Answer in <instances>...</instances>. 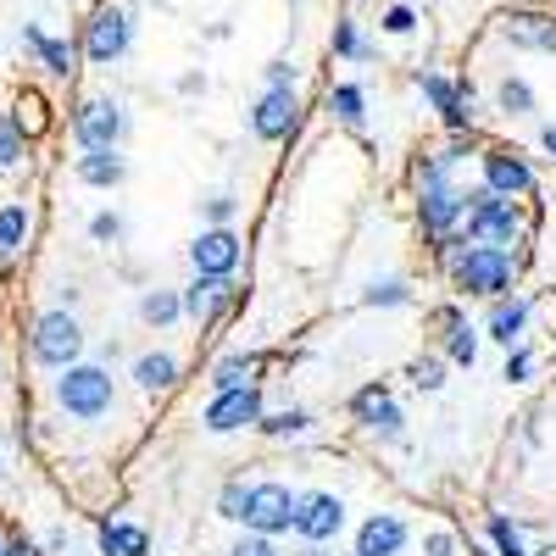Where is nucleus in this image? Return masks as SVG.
Here are the masks:
<instances>
[{
  "mask_svg": "<svg viewBox=\"0 0 556 556\" xmlns=\"http://www.w3.org/2000/svg\"><path fill=\"white\" fill-rule=\"evenodd\" d=\"M451 273H456V285L468 295H501L506 285H513V256H506L501 245H479L468 256H456Z\"/></svg>",
  "mask_w": 556,
  "mask_h": 556,
  "instance_id": "1",
  "label": "nucleus"
},
{
  "mask_svg": "<svg viewBox=\"0 0 556 556\" xmlns=\"http://www.w3.org/2000/svg\"><path fill=\"white\" fill-rule=\"evenodd\" d=\"M473 206H462L468 212V235L473 240H484V245H513L518 240V228H523V217H518V206L506 201V195H468Z\"/></svg>",
  "mask_w": 556,
  "mask_h": 556,
  "instance_id": "2",
  "label": "nucleus"
},
{
  "mask_svg": "<svg viewBox=\"0 0 556 556\" xmlns=\"http://www.w3.org/2000/svg\"><path fill=\"white\" fill-rule=\"evenodd\" d=\"M56 401L73 417H101L112 406V379L101 374V367H67V379L56 384Z\"/></svg>",
  "mask_w": 556,
  "mask_h": 556,
  "instance_id": "3",
  "label": "nucleus"
},
{
  "mask_svg": "<svg viewBox=\"0 0 556 556\" xmlns=\"http://www.w3.org/2000/svg\"><path fill=\"white\" fill-rule=\"evenodd\" d=\"M78 351H84V334H78V323H73L67 312H45V317L34 323V356H39L45 367H67Z\"/></svg>",
  "mask_w": 556,
  "mask_h": 556,
  "instance_id": "4",
  "label": "nucleus"
},
{
  "mask_svg": "<svg viewBox=\"0 0 556 556\" xmlns=\"http://www.w3.org/2000/svg\"><path fill=\"white\" fill-rule=\"evenodd\" d=\"M256 534H290L295 523V495L285 484H251V501H245V518Z\"/></svg>",
  "mask_w": 556,
  "mask_h": 556,
  "instance_id": "5",
  "label": "nucleus"
},
{
  "mask_svg": "<svg viewBox=\"0 0 556 556\" xmlns=\"http://www.w3.org/2000/svg\"><path fill=\"white\" fill-rule=\"evenodd\" d=\"M251 424H262V395H256V384L223 390V395L206 406V429H212V434H235V429H251Z\"/></svg>",
  "mask_w": 556,
  "mask_h": 556,
  "instance_id": "6",
  "label": "nucleus"
},
{
  "mask_svg": "<svg viewBox=\"0 0 556 556\" xmlns=\"http://www.w3.org/2000/svg\"><path fill=\"white\" fill-rule=\"evenodd\" d=\"M340 523H345V506H340V495H306V501H295V534L301 540H334L340 534Z\"/></svg>",
  "mask_w": 556,
  "mask_h": 556,
  "instance_id": "7",
  "label": "nucleus"
},
{
  "mask_svg": "<svg viewBox=\"0 0 556 556\" xmlns=\"http://www.w3.org/2000/svg\"><path fill=\"white\" fill-rule=\"evenodd\" d=\"M73 134H78L84 151H112L117 134H123V112H117L112 101H89V106L73 117Z\"/></svg>",
  "mask_w": 556,
  "mask_h": 556,
  "instance_id": "8",
  "label": "nucleus"
},
{
  "mask_svg": "<svg viewBox=\"0 0 556 556\" xmlns=\"http://www.w3.org/2000/svg\"><path fill=\"white\" fill-rule=\"evenodd\" d=\"M190 262H195V273H206V278H228V273H235V262H240V240L228 235V228H212V235H201V240L190 245Z\"/></svg>",
  "mask_w": 556,
  "mask_h": 556,
  "instance_id": "9",
  "label": "nucleus"
},
{
  "mask_svg": "<svg viewBox=\"0 0 556 556\" xmlns=\"http://www.w3.org/2000/svg\"><path fill=\"white\" fill-rule=\"evenodd\" d=\"M484 184H490V195L513 201V195H529V190H534V173H529L513 151H490V156H484Z\"/></svg>",
  "mask_w": 556,
  "mask_h": 556,
  "instance_id": "10",
  "label": "nucleus"
},
{
  "mask_svg": "<svg viewBox=\"0 0 556 556\" xmlns=\"http://www.w3.org/2000/svg\"><path fill=\"white\" fill-rule=\"evenodd\" d=\"M251 128H256V139H285L295 128V89H267Z\"/></svg>",
  "mask_w": 556,
  "mask_h": 556,
  "instance_id": "11",
  "label": "nucleus"
},
{
  "mask_svg": "<svg viewBox=\"0 0 556 556\" xmlns=\"http://www.w3.org/2000/svg\"><path fill=\"white\" fill-rule=\"evenodd\" d=\"M401 545H406V523H401V518H390V513L367 518V523H362V534H356V556H395Z\"/></svg>",
  "mask_w": 556,
  "mask_h": 556,
  "instance_id": "12",
  "label": "nucleus"
},
{
  "mask_svg": "<svg viewBox=\"0 0 556 556\" xmlns=\"http://www.w3.org/2000/svg\"><path fill=\"white\" fill-rule=\"evenodd\" d=\"M228 301H235V285H228V278H206V273H195V285L184 290L178 312H190V317H212V312H223Z\"/></svg>",
  "mask_w": 556,
  "mask_h": 556,
  "instance_id": "13",
  "label": "nucleus"
},
{
  "mask_svg": "<svg viewBox=\"0 0 556 556\" xmlns=\"http://www.w3.org/2000/svg\"><path fill=\"white\" fill-rule=\"evenodd\" d=\"M128 51V23L123 12H101L96 23H89V56L96 62H117Z\"/></svg>",
  "mask_w": 556,
  "mask_h": 556,
  "instance_id": "14",
  "label": "nucleus"
},
{
  "mask_svg": "<svg viewBox=\"0 0 556 556\" xmlns=\"http://www.w3.org/2000/svg\"><path fill=\"white\" fill-rule=\"evenodd\" d=\"M356 417H362V424L374 429V434H401V406H395L379 384L356 395Z\"/></svg>",
  "mask_w": 556,
  "mask_h": 556,
  "instance_id": "15",
  "label": "nucleus"
},
{
  "mask_svg": "<svg viewBox=\"0 0 556 556\" xmlns=\"http://www.w3.org/2000/svg\"><path fill=\"white\" fill-rule=\"evenodd\" d=\"M462 206H468V201L451 195L445 184H429V190H424V206H417V212H424V228H429V235H445V228L462 217Z\"/></svg>",
  "mask_w": 556,
  "mask_h": 556,
  "instance_id": "16",
  "label": "nucleus"
},
{
  "mask_svg": "<svg viewBox=\"0 0 556 556\" xmlns=\"http://www.w3.org/2000/svg\"><path fill=\"white\" fill-rule=\"evenodd\" d=\"M506 39H513L518 51H545V56H556V23H540V17H513V23H506Z\"/></svg>",
  "mask_w": 556,
  "mask_h": 556,
  "instance_id": "17",
  "label": "nucleus"
},
{
  "mask_svg": "<svg viewBox=\"0 0 556 556\" xmlns=\"http://www.w3.org/2000/svg\"><path fill=\"white\" fill-rule=\"evenodd\" d=\"M251 374H256V356H245V351H228V356L212 367V384H217V395H223V390H240V384H251Z\"/></svg>",
  "mask_w": 556,
  "mask_h": 556,
  "instance_id": "18",
  "label": "nucleus"
},
{
  "mask_svg": "<svg viewBox=\"0 0 556 556\" xmlns=\"http://www.w3.org/2000/svg\"><path fill=\"white\" fill-rule=\"evenodd\" d=\"M134 379H139V390H167V384L178 379V362H173L167 351H151V356H139Z\"/></svg>",
  "mask_w": 556,
  "mask_h": 556,
  "instance_id": "19",
  "label": "nucleus"
},
{
  "mask_svg": "<svg viewBox=\"0 0 556 556\" xmlns=\"http://www.w3.org/2000/svg\"><path fill=\"white\" fill-rule=\"evenodd\" d=\"M424 89H429V101L445 112V123H451V128H462V123H468V112H473V106L462 101V89H451L445 78H424Z\"/></svg>",
  "mask_w": 556,
  "mask_h": 556,
  "instance_id": "20",
  "label": "nucleus"
},
{
  "mask_svg": "<svg viewBox=\"0 0 556 556\" xmlns=\"http://www.w3.org/2000/svg\"><path fill=\"white\" fill-rule=\"evenodd\" d=\"M78 178H84V184H101V190H112V184H123V162H117L112 151H89V156L78 162Z\"/></svg>",
  "mask_w": 556,
  "mask_h": 556,
  "instance_id": "21",
  "label": "nucleus"
},
{
  "mask_svg": "<svg viewBox=\"0 0 556 556\" xmlns=\"http://www.w3.org/2000/svg\"><path fill=\"white\" fill-rule=\"evenodd\" d=\"M28 45L45 56V67H51L56 78L73 73V45H62V39H51V34H39V28H28Z\"/></svg>",
  "mask_w": 556,
  "mask_h": 556,
  "instance_id": "22",
  "label": "nucleus"
},
{
  "mask_svg": "<svg viewBox=\"0 0 556 556\" xmlns=\"http://www.w3.org/2000/svg\"><path fill=\"white\" fill-rule=\"evenodd\" d=\"M523 323H529V306H523V301H513V306L501 301V306L490 312V334H495L501 345H513V340L523 334Z\"/></svg>",
  "mask_w": 556,
  "mask_h": 556,
  "instance_id": "23",
  "label": "nucleus"
},
{
  "mask_svg": "<svg viewBox=\"0 0 556 556\" xmlns=\"http://www.w3.org/2000/svg\"><path fill=\"white\" fill-rule=\"evenodd\" d=\"M101 551L106 556H146V534L128 529V523H106L101 529Z\"/></svg>",
  "mask_w": 556,
  "mask_h": 556,
  "instance_id": "24",
  "label": "nucleus"
},
{
  "mask_svg": "<svg viewBox=\"0 0 556 556\" xmlns=\"http://www.w3.org/2000/svg\"><path fill=\"white\" fill-rule=\"evenodd\" d=\"M28 235V212L23 206H0V256H17Z\"/></svg>",
  "mask_w": 556,
  "mask_h": 556,
  "instance_id": "25",
  "label": "nucleus"
},
{
  "mask_svg": "<svg viewBox=\"0 0 556 556\" xmlns=\"http://www.w3.org/2000/svg\"><path fill=\"white\" fill-rule=\"evenodd\" d=\"M17 162H23V128L0 117V167H17Z\"/></svg>",
  "mask_w": 556,
  "mask_h": 556,
  "instance_id": "26",
  "label": "nucleus"
},
{
  "mask_svg": "<svg viewBox=\"0 0 556 556\" xmlns=\"http://www.w3.org/2000/svg\"><path fill=\"white\" fill-rule=\"evenodd\" d=\"M329 101H334V112H340V123H351V128L362 123V89H356V84H340V89H334V96H329Z\"/></svg>",
  "mask_w": 556,
  "mask_h": 556,
  "instance_id": "27",
  "label": "nucleus"
},
{
  "mask_svg": "<svg viewBox=\"0 0 556 556\" xmlns=\"http://www.w3.org/2000/svg\"><path fill=\"white\" fill-rule=\"evenodd\" d=\"M501 106H506V112H534L529 84H523V78H506V84H501Z\"/></svg>",
  "mask_w": 556,
  "mask_h": 556,
  "instance_id": "28",
  "label": "nucleus"
},
{
  "mask_svg": "<svg viewBox=\"0 0 556 556\" xmlns=\"http://www.w3.org/2000/svg\"><path fill=\"white\" fill-rule=\"evenodd\" d=\"M146 323H173L178 317V295H167V290H156V295H146Z\"/></svg>",
  "mask_w": 556,
  "mask_h": 556,
  "instance_id": "29",
  "label": "nucleus"
},
{
  "mask_svg": "<svg viewBox=\"0 0 556 556\" xmlns=\"http://www.w3.org/2000/svg\"><path fill=\"white\" fill-rule=\"evenodd\" d=\"M490 540L501 545V556H529V551H523V540H518V529L506 523V518H495V523H490Z\"/></svg>",
  "mask_w": 556,
  "mask_h": 556,
  "instance_id": "30",
  "label": "nucleus"
},
{
  "mask_svg": "<svg viewBox=\"0 0 556 556\" xmlns=\"http://www.w3.org/2000/svg\"><path fill=\"white\" fill-rule=\"evenodd\" d=\"M451 356H456V362H468V367H473V356H479V340L462 329L456 317H451Z\"/></svg>",
  "mask_w": 556,
  "mask_h": 556,
  "instance_id": "31",
  "label": "nucleus"
},
{
  "mask_svg": "<svg viewBox=\"0 0 556 556\" xmlns=\"http://www.w3.org/2000/svg\"><path fill=\"white\" fill-rule=\"evenodd\" d=\"M245 501H251V484L235 479V484L223 490V518H245Z\"/></svg>",
  "mask_w": 556,
  "mask_h": 556,
  "instance_id": "32",
  "label": "nucleus"
},
{
  "mask_svg": "<svg viewBox=\"0 0 556 556\" xmlns=\"http://www.w3.org/2000/svg\"><path fill=\"white\" fill-rule=\"evenodd\" d=\"M262 429H267V434H301V429H306V412H278V417H267Z\"/></svg>",
  "mask_w": 556,
  "mask_h": 556,
  "instance_id": "33",
  "label": "nucleus"
},
{
  "mask_svg": "<svg viewBox=\"0 0 556 556\" xmlns=\"http://www.w3.org/2000/svg\"><path fill=\"white\" fill-rule=\"evenodd\" d=\"M440 374H445L440 362H417V367H412V384H417V390H440V384H445Z\"/></svg>",
  "mask_w": 556,
  "mask_h": 556,
  "instance_id": "34",
  "label": "nucleus"
},
{
  "mask_svg": "<svg viewBox=\"0 0 556 556\" xmlns=\"http://www.w3.org/2000/svg\"><path fill=\"white\" fill-rule=\"evenodd\" d=\"M228 556H278V551H273V540H267V534H251V540H240Z\"/></svg>",
  "mask_w": 556,
  "mask_h": 556,
  "instance_id": "35",
  "label": "nucleus"
},
{
  "mask_svg": "<svg viewBox=\"0 0 556 556\" xmlns=\"http://www.w3.org/2000/svg\"><path fill=\"white\" fill-rule=\"evenodd\" d=\"M529 367H534V356L529 351H513V356H506V379H529Z\"/></svg>",
  "mask_w": 556,
  "mask_h": 556,
  "instance_id": "36",
  "label": "nucleus"
},
{
  "mask_svg": "<svg viewBox=\"0 0 556 556\" xmlns=\"http://www.w3.org/2000/svg\"><path fill=\"white\" fill-rule=\"evenodd\" d=\"M334 45H340L345 56H362V39H356V28H351V23H345V28L334 34Z\"/></svg>",
  "mask_w": 556,
  "mask_h": 556,
  "instance_id": "37",
  "label": "nucleus"
},
{
  "mask_svg": "<svg viewBox=\"0 0 556 556\" xmlns=\"http://www.w3.org/2000/svg\"><path fill=\"white\" fill-rule=\"evenodd\" d=\"M89 228H96V240H117V235H123V223H117V217H96Z\"/></svg>",
  "mask_w": 556,
  "mask_h": 556,
  "instance_id": "38",
  "label": "nucleus"
},
{
  "mask_svg": "<svg viewBox=\"0 0 556 556\" xmlns=\"http://www.w3.org/2000/svg\"><path fill=\"white\" fill-rule=\"evenodd\" d=\"M267 84H273V89H290V84H295V73H290L285 62H273V67H267Z\"/></svg>",
  "mask_w": 556,
  "mask_h": 556,
  "instance_id": "39",
  "label": "nucleus"
},
{
  "mask_svg": "<svg viewBox=\"0 0 556 556\" xmlns=\"http://www.w3.org/2000/svg\"><path fill=\"white\" fill-rule=\"evenodd\" d=\"M384 28H390V34H406V28H412V12H406V7H395V12L384 17Z\"/></svg>",
  "mask_w": 556,
  "mask_h": 556,
  "instance_id": "40",
  "label": "nucleus"
},
{
  "mask_svg": "<svg viewBox=\"0 0 556 556\" xmlns=\"http://www.w3.org/2000/svg\"><path fill=\"white\" fill-rule=\"evenodd\" d=\"M429 556H451V534H429Z\"/></svg>",
  "mask_w": 556,
  "mask_h": 556,
  "instance_id": "41",
  "label": "nucleus"
},
{
  "mask_svg": "<svg viewBox=\"0 0 556 556\" xmlns=\"http://www.w3.org/2000/svg\"><path fill=\"white\" fill-rule=\"evenodd\" d=\"M7 556H34V545H28V540H12V551H7Z\"/></svg>",
  "mask_w": 556,
  "mask_h": 556,
  "instance_id": "42",
  "label": "nucleus"
},
{
  "mask_svg": "<svg viewBox=\"0 0 556 556\" xmlns=\"http://www.w3.org/2000/svg\"><path fill=\"white\" fill-rule=\"evenodd\" d=\"M545 151L556 156V128H545Z\"/></svg>",
  "mask_w": 556,
  "mask_h": 556,
  "instance_id": "43",
  "label": "nucleus"
},
{
  "mask_svg": "<svg viewBox=\"0 0 556 556\" xmlns=\"http://www.w3.org/2000/svg\"><path fill=\"white\" fill-rule=\"evenodd\" d=\"M0 556H7V551H0Z\"/></svg>",
  "mask_w": 556,
  "mask_h": 556,
  "instance_id": "44",
  "label": "nucleus"
}]
</instances>
